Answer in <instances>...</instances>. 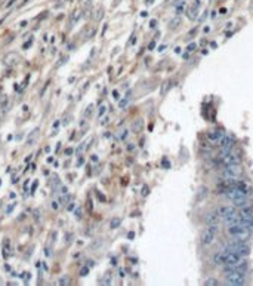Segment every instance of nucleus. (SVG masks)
<instances>
[{
    "mask_svg": "<svg viewBox=\"0 0 253 286\" xmlns=\"http://www.w3.org/2000/svg\"><path fill=\"white\" fill-rule=\"evenodd\" d=\"M37 184H39V183H37V181H34V184H33V193L36 191V187H37Z\"/></svg>",
    "mask_w": 253,
    "mask_h": 286,
    "instance_id": "58",
    "label": "nucleus"
},
{
    "mask_svg": "<svg viewBox=\"0 0 253 286\" xmlns=\"http://www.w3.org/2000/svg\"><path fill=\"white\" fill-rule=\"evenodd\" d=\"M58 285H61V286L68 285V279H67V277H61V279L58 280Z\"/></svg>",
    "mask_w": 253,
    "mask_h": 286,
    "instance_id": "31",
    "label": "nucleus"
},
{
    "mask_svg": "<svg viewBox=\"0 0 253 286\" xmlns=\"http://www.w3.org/2000/svg\"><path fill=\"white\" fill-rule=\"evenodd\" d=\"M249 234H252V233L246 228L243 224H234V225H228V236H231L232 239L246 240V239L249 237Z\"/></svg>",
    "mask_w": 253,
    "mask_h": 286,
    "instance_id": "4",
    "label": "nucleus"
},
{
    "mask_svg": "<svg viewBox=\"0 0 253 286\" xmlns=\"http://www.w3.org/2000/svg\"><path fill=\"white\" fill-rule=\"evenodd\" d=\"M196 47H197V45H196V43H190V45H188V47H186V49H188V52H191V51H193V49H196Z\"/></svg>",
    "mask_w": 253,
    "mask_h": 286,
    "instance_id": "41",
    "label": "nucleus"
},
{
    "mask_svg": "<svg viewBox=\"0 0 253 286\" xmlns=\"http://www.w3.org/2000/svg\"><path fill=\"white\" fill-rule=\"evenodd\" d=\"M58 208H59V203H56V202L53 200V202H52V209H53V211H58Z\"/></svg>",
    "mask_w": 253,
    "mask_h": 286,
    "instance_id": "44",
    "label": "nucleus"
},
{
    "mask_svg": "<svg viewBox=\"0 0 253 286\" xmlns=\"http://www.w3.org/2000/svg\"><path fill=\"white\" fill-rule=\"evenodd\" d=\"M170 86H172L170 82H163V85H161V91H160L161 95H166V92H167V89H169Z\"/></svg>",
    "mask_w": 253,
    "mask_h": 286,
    "instance_id": "26",
    "label": "nucleus"
},
{
    "mask_svg": "<svg viewBox=\"0 0 253 286\" xmlns=\"http://www.w3.org/2000/svg\"><path fill=\"white\" fill-rule=\"evenodd\" d=\"M141 194L144 196V197L150 194V187H148V185H144V187H142V191H141Z\"/></svg>",
    "mask_w": 253,
    "mask_h": 286,
    "instance_id": "29",
    "label": "nucleus"
},
{
    "mask_svg": "<svg viewBox=\"0 0 253 286\" xmlns=\"http://www.w3.org/2000/svg\"><path fill=\"white\" fill-rule=\"evenodd\" d=\"M83 150H84V142H83V144H80V145H79V148H77V153L80 154V153H81V151H83Z\"/></svg>",
    "mask_w": 253,
    "mask_h": 286,
    "instance_id": "47",
    "label": "nucleus"
},
{
    "mask_svg": "<svg viewBox=\"0 0 253 286\" xmlns=\"http://www.w3.org/2000/svg\"><path fill=\"white\" fill-rule=\"evenodd\" d=\"M219 12H221V13L224 15V13H227V9H225V8H222V9H221V11H219Z\"/></svg>",
    "mask_w": 253,
    "mask_h": 286,
    "instance_id": "60",
    "label": "nucleus"
},
{
    "mask_svg": "<svg viewBox=\"0 0 253 286\" xmlns=\"http://www.w3.org/2000/svg\"><path fill=\"white\" fill-rule=\"evenodd\" d=\"M39 134H40V129L39 127H36L34 131L30 134V137H28V141H27V144H33V141H34L36 138L39 137Z\"/></svg>",
    "mask_w": 253,
    "mask_h": 286,
    "instance_id": "20",
    "label": "nucleus"
},
{
    "mask_svg": "<svg viewBox=\"0 0 253 286\" xmlns=\"http://www.w3.org/2000/svg\"><path fill=\"white\" fill-rule=\"evenodd\" d=\"M218 214H219V217H221V219H228V218H231V217H234V215H237L238 212L235 211V208L234 206H228V205H224V206H221L218 209Z\"/></svg>",
    "mask_w": 253,
    "mask_h": 286,
    "instance_id": "7",
    "label": "nucleus"
},
{
    "mask_svg": "<svg viewBox=\"0 0 253 286\" xmlns=\"http://www.w3.org/2000/svg\"><path fill=\"white\" fill-rule=\"evenodd\" d=\"M92 113H93V104H89V105L86 107V110H84V117L89 119V117L92 116Z\"/></svg>",
    "mask_w": 253,
    "mask_h": 286,
    "instance_id": "25",
    "label": "nucleus"
},
{
    "mask_svg": "<svg viewBox=\"0 0 253 286\" xmlns=\"http://www.w3.org/2000/svg\"><path fill=\"white\" fill-rule=\"evenodd\" d=\"M6 101H8V96H6L5 93H2V95H0V105L5 107V105H6Z\"/></svg>",
    "mask_w": 253,
    "mask_h": 286,
    "instance_id": "30",
    "label": "nucleus"
},
{
    "mask_svg": "<svg viewBox=\"0 0 253 286\" xmlns=\"http://www.w3.org/2000/svg\"><path fill=\"white\" fill-rule=\"evenodd\" d=\"M221 148H230V150H232V147L235 145V139L232 137H230V135H224V138L219 141V144H218Z\"/></svg>",
    "mask_w": 253,
    "mask_h": 286,
    "instance_id": "12",
    "label": "nucleus"
},
{
    "mask_svg": "<svg viewBox=\"0 0 253 286\" xmlns=\"http://www.w3.org/2000/svg\"><path fill=\"white\" fill-rule=\"evenodd\" d=\"M13 208H15V205H12V206H8V208H6V212H8V214H11L12 211H13Z\"/></svg>",
    "mask_w": 253,
    "mask_h": 286,
    "instance_id": "48",
    "label": "nucleus"
},
{
    "mask_svg": "<svg viewBox=\"0 0 253 286\" xmlns=\"http://www.w3.org/2000/svg\"><path fill=\"white\" fill-rule=\"evenodd\" d=\"M81 215H83V211H81V208H77V209H76V217L80 218Z\"/></svg>",
    "mask_w": 253,
    "mask_h": 286,
    "instance_id": "39",
    "label": "nucleus"
},
{
    "mask_svg": "<svg viewBox=\"0 0 253 286\" xmlns=\"http://www.w3.org/2000/svg\"><path fill=\"white\" fill-rule=\"evenodd\" d=\"M127 237H129V239H133V237H135V233H132V231H130V233H129V236H127Z\"/></svg>",
    "mask_w": 253,
    "mask_h": 286,
    "instance_id": "56",
    "label": "nucleus"
},
{
    "mask_svg": "<svg viewBox=\"0 0 253 286\" xmlns=\"http://www.w3.org/2000/svg\"><path fill=\"white\" fill-rule=\"evenodd\" d=\"M108 120H110V119H108V117H105V119H102V120H101V123H102V125H105V123H108Z\"/></svg>",
    "mask_w": 253,
    "mask_h": 286,
    "instance_id": "55",
    "label": "nucleus"
},
{
    "mask_svg": "<svg viewBox=\"0 0 253 286\" xmlns=\"http://www.w3.org/2000/svg\"><path fill=\"white\" fill-rule=\"evenodd\" d=\"M133 43H136V37H135V36H132V39H130L129 45H133Z\"/></svg>",
    "mask_w": 253,
    "mask_h": 286,
    "instance_id": "49",
    "label": "nucleus"
},
{
    "mask_svg": "<svg viewBox=\"0 0 253 286\" xmlns=\"http://www.w3.org/2000/svg\"><path fill=\"white\" fill-rule=\"evenodd\" d=\"M181 16L179 15H176V16H173L172 19H170V23H169V30H175V28H178L179 27V24H181Z\"/></svg>",
    "mask_w": 253,
    "mask_h": 286,
    "instance_id": "17",
    "label": "nucleus"
},
{
    "mask_svg": "<svg viewBox=\"0 0 253 286\" xmlns=\"http://www.w3.org/2000/svg\"><path fill=\"white\" fill-rule=\"evenodd\" d=\"M67 208H68V211L71 212V211L74 209V203H68V206H67Z\"/></svg>",
    "mask_w": 253,
    "mask_h": 286,
    "instance_id": "53",
    "label": "nucleus"
},
{
    "mask_svg": "<svg viewBox=\"0 0 253 286\" xmlns=\"http://www.w3.org/2000/svg\"><path fill=\"white\" fill-rule=\"evenodd\" d=\"M240 224H243V225L249 230L250 233H253V217L252 218H244V219L240 218Z\"/></svg>",
    "mask_w": 253,
    "mask_h": 286,
    "instance_id": "16",
    "label": "nucleus"
},
{
    "mask_svg": "<svg viewBox=\"0 0 253 286\" xmlns=\"http://www.w3.org/2000/svg\"><path fill=\"white\" fill-rule=\"evenodd\" d=\"M222 251L225 252V253H228V252H237V253H240L244 258H247V256L250 255V248H249V245L244 240H238V239H232L231 242H228V243L222 248Z\"/></svg>",
    "mask_w": 253,
    "mask_h": 286,
    "instance_id": "2",
    "label": "nucleus"
},
{
    "mask_svg": "<svg viewBox=\"0 0 253 286\" xmlns=\"http://www.w3.org/2000/svg\"><path fill=\"white\" fill-rule=\"evenodd\" d=\"M181 12H184V2H182V5H181V6H178V8H176V13H178V15H179Z\"/></svg>",
    "mask_w": 253,
    "mask_h": 286,
    "instance_id": "40",
    "label": "nucleus"
},
{
    "mask_svg": "<svg viewBox=\"0 0 253 286\" xmlns=\"http://www.w3.org/2000/svg\"><path fill=\"white\" fill-rule=\"evenodd\" d=\"M241 193H244V194H247V196H250V193H252V187L249 185V184L246 183V181H237V185H235Z\"/></svg>",
    "mask_w": 253,
    "mask_h": 286,
    "instance_id": "15",
    "label": "nucleus"
},
{
    "mask_svg": "<svg viewBox=\"0 0 253 286\" xmlns=\"http://www.w3.org/2000/svg\"><path fill=\"white\" fill-rule=\"evenodd\" d=\"M59 184H61L59 178H58L56 175H52V176H50V185H52V187H55V188H58V185H59ZM55 188H53V190H55Z\"/></svg>",
    "mask_w": 253,
    "mask_h": 286,
    "instance_id": "22",
    "label": "nucleus"
},
{
    "mask_svg": "<svg viewBox=\"0 0 253 286\" xmlns=\"http://www.w3.org/2000/svg\"><path fill=\"white\" fill-rule=\"evenodd\" d=\"M102 285H111V274H110V273L104 277V283H102Z\"/></svg>",
    "mask_w": 253,
    "mask_h": 286,
    "instance_id": "32",
    "label": "nucleus"
},
{
    "mask_svg": "<svg viewBox=\"0 0 253 286\" xmlns=\"http://www.w3.org/2000/svg\"><path fill=\"white\" fill-rule=\"evenodd\" d=\"M59 205H68L70 202H71V196L67 193V194H61L59 196Z\"/></svg>",
    "mask_w": 253,
    "mask_h": 286,
    "instance_id": "19",
    "label": "nucleus"
},
{
    "mask_svg": "<svg viewBox=\"0 0 253 286\" xmlns=\"http://www.w3.org/2000/svg\"><path fill=\"white\" fill-rule=\"evenodd\" d=\"M156 24H157V21H156V19H152L150 25H151V27H156Z\"/></svg>",
    "mask_w": 253,
    "mask_h": 286,
    "instance_id": "59",
    "label": "nucleus"
},
{
    "mask_svg": "<svg viewBox=\"0 0 253 286\" xmlns=\"http://www.w3.org/2000/svg\"><path fill=\"white\" fill-rule=\"evenodd\" d=\"M56 127H59V122H58V120L53 123V129H56Z\"/></svg>",
    "mask_w": 253,
    "mask_h": 286,
    "instance_id": "57",
    "label": "nucleus"
},
{
    "mask_svg": "<svg viewBox=\"0 0 253 286\" xmlns=\"http://www.w3.org/2000/svg\"><path fill=\"white\" fill-rule=\"evenodd\" d=\"M209 196V187L207 185H201V187H198V190H197L196 193V202H203V200H206V197Z\"/></svg>",
    "mask_w": 253,
    "mask_h": 286,
    "instance_id": "13",
    "label": "nucleus"
},
{
    "mask_svg": "<svg viewBox=\"0 0 253 286\" xmlns=\"http://www.w3.org/2000/svg\"><path fill=\"white\" fill-rule=\"evenodd\" d=\"M163 168H164V169H169V168H170V163L166 160V159H163Z\"/></svg>",
    "mask_w": 253,
    "mask_h": 286,
    "instance_id": "38",
    "label": "nucleus"
},
{
    "mask_svg": "<svg viewBox=\"0 0 253 286\" xmlns=\"http://www.w3.org/2000/svg\"><path fill=\"white\" fill-rule=\"evenodd\" d=\"M127 103H129V96H126L125 99H121V101L118 103V107H120V108H126V107H127Z\"/></svg>",
    "mask_w": 253,
    "mask_h": 286,
    "instance_id": "28",
    "label": "nucleus"
},
{
    "mask_svg": "<svg viewBox=\"0 0 253 286\" xmlns=\"http://www.w3.org/2000/svg\"><path fill=\"white\" fill-rule=\"evenodd\" d=\"M218 233H219V224L218 225H207L206 230L200 234V242H201V245H203V246L212 245V243L215 242V239H216Z\"/></svg>",
    "mask_w": 253,
    "mask_h": 286,
    "instance_id": "3",
    "label": "nucleus"
},
{
    "mask_svg": "<svg viewBox=\"0 0 253 286\" xmlns=\"http://www.w3.org/2000/svg\"><path fill=\"white\" fill-rule=\"evenodd\" d=\"M188 57H190V55H188V52H186V54H184V57L182 58H184V59H188Z\"/></svg>",
    "mask_w": 253,
    "mask_h": 286,
    "instance_id": "63",
    "label": "nucleus"
},
{
    "mask_svg": "<svg viewBox=\"0 0 253 286\" xmlns=\"http://www.w3.org/2000/svg\"><path fill=\"white\" fill-rule=\"evenodd\" d=\"M92 162H98V156H92Z\"/></svg>",
    "mask_w": 253,
    "mask_h": 286,
    "instance_id": "61",
    "label": "nucleus"
},
{
    "mask_svg": "<svg viewBox=\"0 0 253 286\" xmlns=\"http://www.w3.org/2000/svg\"><path fill=\"white\" fill-rule=\"evenodd\" d=\"M83 163H84V160H83V159H81V157H80V159H79V162H77V165H76V166H81Z\"/></svg>",
    "mask_w": 253,
    "mask_h": 286,
    "instance_id": "54",
    "label": "nucleus"
},
{
    "mask_svg": "<svg viewBox=\"0 0 253 286\" xmlns=\"http://www.w3.org/2000/svg\"><path fill=\"white\" fill-rule=\"evenodd\" d=\"M59 193H61V194H67V193H68V188H67L65 185H59Z\"/></svg>",
    "mask_w": 253,
    "mask_h": 286,
    "instance_id": "34",
    "label": "nucleus"
},
{
    "mask_svg": "<svg viewBox=\"0 0 253 286\" xmlns=\"http://www.w3.org/2000/svg\"><path fill=\"white\" fill-rule=\"evenodd\" d=\"M120 224H121V219L120 218H113L111 219V222H110V228H117V227H120Z\"/></svg>",
    "mask_w": 253,
    "mask_h": 286,
    "instance_id": "21",
    "label": "nucleus"
},
{
    "mask_svg": "<svg viewBox=\"0 0 253 286\" xmlns=\"http://www.w3.org/2000/svg\"><path fill=\"white\" fill-rule=\"evenodd\" d=\"M80 127L83 129V131H86V129H87V122H86V120H81V122H80Z\"/></svg>",
    "mask_w": 253,
    "mask_h": 286,
    "instance_id": "37",
    "label": "nucleus"
},
{
    "mask_svg": "<svg viewBox=\"0 0 253 286\" xmlns=\"http://www.w3.org/2000/svg\"><path fill=\"white\" fill-rule=\"evenodd\" d=\"M142 126H144L142 119H138V120L133 122V125H132V131H133V132H141V131H142Z\"/></svg>",
    "mask_w": 253,
    "mask_h": 286,
    "instance_id": "18",
    "label": "nucleus"
},
{
    "mask_svg": "<svg viewBox=\"0 0 253 286\" xmlns=\"http://www.w3.org/2000/svg\"><path fill=\"white\" fill-rule=\"evenodd\" d=\"M79 18H80V12H79V11H76L74 13H73V18H71V24H70V25L73 27L74 24H76L77 21H79Z\"/></svg>",
    "mask_w": 253,
    "mask_h": 286,
    "instance_id": "27",
    "label": "nucleus"
},
{
    "mask_svg": "<svg viewBox=\"0 0 253 286\" xmlns=\"http://www.w3.org/2000/svg\"><path fill=\"white\" fill-rule=\"evenodd\" d=\"M238 215H240V218H241V219H244V218H252L253 217V208L250 205L243 206V208H240Z\"/></svg>",
    "mask_w": 253,
    "mask_h": 286,
    "instance_id": "14",
    "label": "nucleus"
},
{
    "mask_svg": "<svg viewBox=\"0 0 253 286\" xmlns=\"http://www.w3.org/2000/svg\"><path fill=\"white\" fill-rule=\"evenodd\" d=\"M241 173V168L240 165H232V166H224V169L221 171V178L222 180H228V178H237Z\"/></svg>",
    "mask_w": 253,
    "mask_h": 286,
    "instance_id": "6",
    "label": "nucleus"
},
{
    "mask_svg": "<svg viewBox=\"0 0 253 286\" xmlns=\"http://www.w3.org/2000/svg\"><path fill=\"white\" fill-rule=\"evenodd\" d=\"M96 196H98V199H99V202H107V199H105V196H104L102 193H99V191H96Z\"/></svg>",
    "mask_w": 253,
    "mask_h": 286,
    "instance_id": "36",
    "label": "nucleus"
},
{
    "mask_svg": "<svg viewBox=\"0 0 253 286\" xmlns=\"http://www.w3.org/2000/svg\"><path fill=\"white\" fill-rule=\"evenodd\" d=\"M45 255H46V256H50V255H52V251H50V248H45Z\"/></svg>",
    "mask_w": 253,
    "mask_h": 286,
    "instance_id": "45",
    "label": "nucleus"
},
{
    "mask_svg": "<svg viewBox=\"0 0 253 286\" xmlns=\"http://www.w3.org/2000/svg\"><path fill=\"white\" fill-rule=\"evenodd\" d=\"M225 276V285L230 286H244L246 285V274H241V273H227Z\"/></svg>",
    "mask_w": 253,
    "mask_h": 286,
    "instance_id": "5",
    "label": "nucleus"
},
{
    "mask_svg": "<svg viewBox=\"0 0 253 286\" xmlns=\"http://www.w3.org/2000/svg\"><path fill=\"white\" fill-rule=\"evenodd\" d=\"M19 25H21V27H25V25H27V21H22V23L19 24Z\"/></svg>",
    "mask_w": 253,
    "mask_h": 286,
    "instance_id": "62",
    "label": "nucleus"
},
{
    "mask_svg": "<svg viewBox=\"0 0 253 286\" xmlns=\"http://www.w3.org/2000/svg\"><path fill=\"white\" fill-rule=\"evenodd\" d=\"M30 45H31V40H28L27 43H24V49H28V47H30Z\"/></svg>",
    "mask_w": 253,
    "mask_h": 286,
    "instance_id": "51",
    "label": "nucleus"
},
{
    "mask_svg": "<svg viewBox=\"0 0 253 286\" xmlns=\"http://www.w3.org/2000/svg\"><path fill=\"white\" fill-rule=\"evenodd\" d=\"M105 111H107V107H105V105H101V107H99V111H98V116H99V117H102Z\"/></svg>",
    "mask_w": 253,
    "mask_h": 286,
    "instance_id": "35",
    "label": "nucleus"
},
{
    "mask_svg": "<svg viewBox=\"0 0 253 286\" xmlns=\"http://www.w3.org/2000/svg\"><path fill=\"white\" fill-rule=\"evenodd\" d=\"M154 46H156V42H151L150 46H148V49H150V51H152V49H154Z\"/></svg>",
    "mask_w": 253,
    "mask_h": 286,
    "instance_id": "52",
    "label": "nucleus"
},
{
    "mask_svg": "<svg viewBox=\"0 0 253 286\" xmlns=\"http://www.w3.org/2000/svg\"><path fill=\"white\" fill-rule=\"evenodd\" d=\"M127 135H129V131H127V129H123V131L117 135V139H118V141H126Z\"/></svg>",
    "mask_w": 253,
    "mask_h": 286,
    "instance_id": "24",
    "label": "nucleus"
},
{
    "mask_svg": "<svg viewBox=\"0 0 253 286\" xmlns=\"http://www.w3.org/2000/svg\"><path fill=\"white\" fill-rule=\"evenodd\" d=\"M224 197L228 199L232 202V205L237 206V208H243L246 205H250V200H249V196L241 193L237 187H231L227 191H224Z\"/></svg>",
    "mask_w": 253,
    "mask_h": 286,
    "instance_id": "1",
    "label": "nucleus"
},
{
    "mask_svg": "<svg viewBox=\"0 0 253 286\" xmlns=\"http://www.w3.org/2000/svg\"><path fill=\"white\" fill-rule=\"evenodd\" d=\"M224 131L222 129H213V131H209L207 132V139L213 144H219V141L224 138Z\"/></svg>",
    "mask_w": 253,
    "mask_h": 286,
    "instance_id": "9",
    "label": "nucleus"
},
{
    "mask_svg": "<svg viewBox=\"0 0 253 286\" xmlns=\"http://www.w3.org/2000/svg\"><path fill=\"white\" fill-rule=\"evenodd\" d=\"M212 263L215 264V265H225V264H227V253L222 251V249L219 252H216V253H213Z\"/></svg>",
    "mask_w": 253,
    "mask_h": 286,
    "instance_id": "10",
    "label": "nucleus"
},
{
    "mask_svg": "<svg viewBox=\"0 0 253 286\" xmlns=\"http://www.w3.org/2000/svg\"><path fill=\"white\" fill-rule=\"evenodd\" d=\"M73 153H74V150H73V148H67V150H65V153H64V154H65V156H71Z\"/></svg>",
    "mask_w": 253,
    "mask_h": 286,
    "instance_id": "42",
    "label": "nucleus"
},
{
    "mask_svg": "<svg viewBox=\"0 0 253 286\" xmlns=\"http://www.w3.org/2000/svg\"><path fill=\"white\" fill-rule=\"evenodd\" d=\"M219 219H221V217H219L218 211H210L204 215V224L206 225H218Z\"/></svg>",
    "mask_w": 253,
    "mask_h": 286,
    "instance_id": "8",
    "label": "nucleus"
},
{
    "mask_svg": "<svg viewBox=\"0 0 253 286\" xmlns=\"http://www.w3.org/2000/svg\"><path fill=\"white\" fill-rule=\"evenodd\" d=\"M243 260H246V258L237 252H228L227 253V264H230V265H235V264L241 263Z\"/></svg>",
    "mask_w": 253,
    "mask_h": 286,
    "instance_id": "11",
    "label": "nucleus"
},
{
    "mask_svg": "<svg viewBox=\"0 0 253 286\" xmlns=\"http://www.w3.org/2000/svg\"><path fill=\"white\" fill-rule=\"evenodd\" d=\"M204 285H206V286H218L219 282L216 280V279H213V277H209V279H206V280H204Z\"/></svg>",
    "mask_w": 253,
    "mask_h": 286,
    "instance_id": "23",
    "label": "nucleus"
},
{
    "mask_svg": "<svg viewBox=\"0 0 253 286\" xmlns=\"http://www.w3.org/2000/svg\"><path fill=\"white\" fill-rule=\"evenodd\" d=\"M113 98H114V99H118V98H120V93H118V91H113Z\"/></svg>",
    "mask_w": 253,
    "mask_h": 286,
    "instance_id": "43",
    "label": "nucleus"
},
{
    "mask_svg": "<svg viewBox=\"0 0 253 286\" xmlns=\"http://www.w3.org/2000/svg\"><path fill=\"white\" fill-rule=\"evenodd\" d=\"M15 2H16V0H9V2L6 3V8H11V6H13V5H15Z\"/></svg>",
    "mask_w": 253,
    "mask_h": 286,
    "instance_id": "46",
    "label": "nucleus"
},
{
    "mask_svg": "<svg viewBox=\"0 0 253 286\" xmlns=\"http://www.w3.org/2000/svg\"><path fill=\"white\" fill-rule=\"evenodd\" d=\"M65 61H67V57H62V59H61V61L58 62V65H62V64H64Z\"/></svg>",
    "mask_w": 253,
    "mask_h": 286,
    "instance_id": "50",
    "label": "nucleus"
},
{
    "mask_svg": "<svg viewBox=\"0 0 253 286\" xmlns=\"http://www.w3.org/2000/svg\"><path fill=\"white\" fill-rule=\"evenodd\" d=\"M87 274H89V268H87V267H83V268L80 270V276L81 277H84V276H87Z\"/></svg>",
    "mask_w": 253,
    "mask_h": 286,
    "instance_id": "33",
    "label": "nucleus"
}]
</instances>
